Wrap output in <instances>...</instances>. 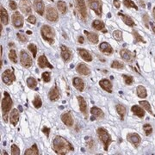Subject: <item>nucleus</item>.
Segmentation results:
<instances>
[{"label":"nucleus","instance_id":"obj_31","mask_svg":"<svg viewBox=\"0 0 155 155\" xmlns=\"http://www.w3.org/2000/svg\"><path fill=\"white\" fill-rule=\"evenodd\" d=\"M131 110L135 116H137L140 118H143L145 116V111L143 110L142 107H140L138 105H134L131 109Z\"/></svg>","mask_w":155,"mask_h":155},{"label":"nucleus","instance_id":"obj_17","mask_svg":"<svg viewBox=\"0 0 155 155\" xmlns=\"http://www.w3.org/2000/svg\"><path fill=\"white\" fill-rule=\"evenodd\" d=\"M99 85L102 87L103 90H104L107 92H110L111 93L112 92V88H113V85H112V83H111L110 80L108 79H102L99 81Z\"/></svg>","mask_w":155,"mask_h":155},{"label":"nucleus","instance_id":"obj_38","mask_svg":"<svg viewBox=\"0 0 155 155\" xmlns=\"http://www.w3.org/2000/svg\"><path fill=\"white\" fill-rule=\"evenodd\" d=\"M27 85H28V88L35 89L36 86H37V81H36V79L33 77L28 78V79H27Z\"/></svg>","mask_w":155,"mask_h":155},{"label":"nucleus","instance_id":"obj_51","mask_svg":"<svg viewBox=\"0 0 155 155\" xmlns=\"http://www.w3.org/2000/svg\"><path fill=\"white\" fill-rule=\"evenodd\" d=\"M142 18H143V22H144L145 26L147 27V28H148V23H149V16L147 15V14H144L143 15V17H142Z\"/></svg>","mask_w":155,"mask_h":155},{"label":"nucleus","instance_id":"obj_3","mask_svg":"<svg viewBox=\"0 0 155 155\" xmlns=\"http://www.w3.org/2000/svg\"><path fill=\"white\" fill-rule=\"evenodd\" d=\"M97 137L99 139V140H101V142L104 145V147L105 151H108L109 147L112 142V139H111L110 134H109V132L103 128V127H99L97 130Z\"/></svg>","mask_w":155,"mask_h":155},{"label":"nucleus","instance_id":"obj_12","mask_svg":"<svg viewBox=\"0 0 155 155\" xmlns=\"http://www.w3.org/2000/svg\"><path fill=\"white\" fill-rule=\"evenodd\" d=\"M127 140L131 144L133 145L134 147H138L139 145L140 144V141H141L140 136L136 133L127 134Z\"/></svg>","mask_w":155,"mask_h":155},{"label":"nucleus","instance_id":"obj_13","mask_svg":"<svg viewBox=\"0 0 155 155\" xmlns=\"http://www.w3.org/2000/svg\"><path fill=\"white\" fill-rule=\"evenodd\" d=\"M12 23L16 28H22L23 26V17L19 12H15L12 15Z\"/></svg>","mask_w":155,"mask_h":155},{"label":"nucleus","instance_id":"obj_32","mask_svg":"<svg viewBox=\"0 0 155 155\" xmlns=\"http://www.w3.org/2000/svg\"><path fill=\"white\" fill-rule=\"evenodd\" d=\"M116 111H117V113H118V115L121 117V119L123 120L124 117H125L126 113H127V109H126V107L123 105V104H117L116 107Z\"/></svg>","mask_w":155,"mask_h":155},{"label":"nucleus","instance_id":"obj_43","mask_svg":"<svg viewBox=\"0 0 155 155\" xmlns=\"http://www.w3.org/2000/svg\"><path fill=\"white\" fill-rule=\"evenodd\" d=\"M9 59L11 60L13 63H17V55L16 51L14 49H11L9 53Z\"/></svg>","mask_w":155,"mask_h":155},{"label":"nucleus","instance_id":"obj_11","mask_svg":"<svg viewBox=\"0 0 155 155\" xmlns=\"http://www.w3.org/2000/svg\"><path fill=\"white\" fill-rule=\"evenodd\" d=\"M46 17L49 22H56L59 18L58 12L52 6H48L46 11Z\"/></svg>","mask_w":155,"mask_h":155},{"label":"nucleus","instance_id":"obj_27","mask_svg":"<svg viewBox=\"0 0 155 155\" xmlns=\"http://www.w3.org/2000/svg\"><path fill=\"white\" fill-rule=\"evenodd\" d=\"M91 26L96 29V30H98V31H103V32H107L104 28H105V24L104 22L100 21V20H95L92 22Z\"/></svg>","mask_w":155,"mask_h":155},{"label":"nucleus","instance_id":"obj_10","mask_svg":"<svg viewBox=\"0 0 155 155\" xmlns=\"http://www.w3.org/2000/svg\"><path fill=\"white\" fill-rule=\"evenodd\" d=\"M120 55L124 61H126L128 63H133L135 60V53L131 52L130 50L123 48L120 51Z\"/></svg>","mask_w":155,"mask_h":155},{"label":"nucleus","instance_id":"obj_1","mask_svg":"<svg viewBox=\"0 0 155 155\" xmlns=\"http://www.w3.org/2000/svg\"><path fill=\"white\" fill-rule=\"evenodd\" d=\"M53 149L57 154L64 155L74 150L72 145L65 138L56 136L53 141Z\"/></svg>","mask_w":155,"mask_h":155},{"label":"nucleus","instance_id":"obj_59","mask_svg":"<svg viewBox=\"0 0 155 155\" xmlns=\"http://www.w3.org/2000/svg\"><path fill=\"white\" fill-rule=\"evenodd\" d=\"M153 17H154L155 19V6L154 8H153Z\"/></svg>","mask_w":155,"mask_h":155},{"label":"nucleus","instance_id":"obj_46","mask_svg":"<svg viewBox=\"0 0 155 155\" xmlns=\"http://www.w3.org/2000/svg\"><path fill=\"white\" fill-rule=\"evenodd\" d=\"M143 130L145 131L146 135H147V136L153 133V127H152V126L150 124H145L144 126H143Z\"/></svg>","mask_w":155,"mask_h":155},{"label":"nucleus","instance_id":"obj_36","mask_svg":"<svg viewBox=\"0 0 155 155\" xmlns=\"http://www.w3.org/2000/svg\"><path fill=\"white\" fill-rule=\"evenodd\" d=\"M57 7L59 9V11H61L62 14H66V12L67 11V4L66 2L64 1H58L57 2Z\"/></svg>","mask_w":155,"mask_h":155},{"label":"nucleus","instance_id":"obj_22","mask_svg":"<svg viewBox=\"0 0 155 155\" xmlns=\"http://www.w3.org/2000/svg\"><path fill=\"white\" fill-rule=\"evenodd\" d=\"M61 57L64 61H68L72 58V53L66 46H61Z\"/></svg>","mask_w":155,"mask_h":155},{"label":"nucleus","instance_id":"obj_58","mask_svg":"<svg viewBox=\"0 0 155 155\" xmlns=\"http://www.w3.org/2000/svg\"><path fill=\"white\" fill-rule=\"evenodd\" d=\"M140 5H142V7L143 8H145V5H144V3L142 2V1H140Z\"/></svg>","mask_w":155,"mask_h":155},{"label":"nucleus","instance_id":"obj_7","mask_svg":"<svg viewBox=\"0 0 155 155\" xmlns=\"http://www.w3.org/2000/svg\"><path fill=\"white\" fill-rule=\"evenodd\" d=\"M75 5H76V8H77L81 18L83 20H85L86 17H87V10H86L85 0H75Z\"/></svg>","mask_w":155,"mask_h":155},{"label":"nucleus","instance_id":"obj_55","mask_svg":"<svg viewBox=\"0 0 155 155\" xmlns=\"http://www.w3.org/2000/svg\"><path fill=\"white\" fill-rule=\"evenodd\" d=\"M42 131H43V133L46 134V136L47 137H49V133H50V129L48 127H43V129H42Z\"/></svg>","mask_w":155,"mask_h":155},{"label":"nucleus","instance_id":"obj_53","mask_svg":"<svg viewBox=\"0 0 155 155\" xmlns=\"http://www.w3.org/2000/svg\"><path fill=\"white\" fill-rule=\"evenodd\" d=\"M28 22L29 23H31V24H35V22H36V18L35 16L33 15H29L28 17Z\"/></svg>","mask_w":155,"mask_h":155},{"label":"nucleus","instance_id":"obj_41","mask_svg":"<svg viewBox=\"0 0 155 155\" xmlns=\"http://www.w3.org/2000/svg\"><path fill=\"white\" fill-rule=\"evenodd\" d=\"M123 78V80H124V83L126 84L127 85H131L134 82V78L131 75H126V74H123L122 75Z\"/></svg>","mask_w":155,"mask_h":155},{"label":"nucleus","instance_id":"obj_47","mask_svg":"<svg viewBox=\"0 0 155 155\" xmlns=\"http://www.w3.org/2000/svg\"><path fill=\"white\" fill-rule=\"evenodd\" d=\"M51 74H50V72H45L42 73V75H41V78H42V80L44 81L45 83H48L50 82V80H51V76H50Z\"/></svg>","mask_w":155,"mask_h":155},{"label":"nucleus","instance_id":"obj_24","mask_svg":"<svg viewBox=\"0 0 155 155\" xmlns=\"http://www.w3.org/2000/svg\"><path fill=\"white\" fill-rule=\"evenodd\" d=\"M0 19H1V22L4 25H7L9 23V17H8V13L6 10L1 5L0 7Z\"/></svg>","mask_w":155,"mask_h":155},{"label":"nucleus","instance_id":"obj_44","mask_svg":"<svg viewBox=\"0 0 155 155\" xmlns=\"http://www.w3.org/2000/svg\"><path fill=\"white\" fill-rule=\"evenodd\" d=\"M123 4L127 8H134L135 10H138V7L132 0H123Z\"/></svg>","mask_w":155,"mask_h":155},{"label":"nucleus","instance_id":"obj_25","mask_svg":"<svg viewBox=\"0 0 155 155\" xmlns=\"http://www.w3.org/2000/svg\"><path fill=\"white\" fill-rule=\"evenodd\" d=\"M72 84H73L74 87L77 89L78 91H83L84 89V83L80 78H74L73 80H72Z\"/></svg>","mask_w":155,"mask_h":155},{"label":"nucleus","instance_id":"obj_48","mask_svg":"<svg viewBox=\"0 0 155 155\" xmlns=\"http://www.w3.org/2000/svg\"><path fill=\"white\" fill-rule=\"evenodd\" d=\"M85 140H86V143H87V147L91 150H92L94 148V140L91 137H85Z\"/></svg>","mask_w":155,"mask_h":155},{"label":"nucleus","instance_id":"obj_37","mask_svg":"<svg viewBox=\"0 0 155 155\" xmlns=\"http://www.w3.org/2000/svg\"><path fill=\"white\" fill-rule=\"evenodd\" d=\"M139 104H140V106L144 109L145 110H147V112H149L150 114L153 115V111H152V107H151L150 104L147 101H140Z\"/></svg>","mask_w":155,"mask_h":155},{"label":"nucleus","instance_id":"obj_26","mask_svg":"<svg viewBox=\"0 0 155 155\" xmlns=\"http://www.w3.org/2000/svg\"><path fill=\"white\" fill-rule=\"evenodd\" d=\"M84 33L87 36V39L88 41L91 42V43H93V44H97L98 42V35L96 33H92V32H89V31H86L84 30Z\"/></svg>","mask_w":155,"mask_h":155},{"label":"nucleus","instance_id":"obj_23","mask_svg":"<svg viewBox=\"0 0 155 155\" xmlns=\"http://www.w3.org/2000/svg\"><path fill=\"white\" fill-rule=\"evenodd\" d=\"M78 53L79 56L83 59L84 61H88V62H91L92 61V56L91 55V54L89 53L87 50L84 49V48H78Z\"/></svg>","mask_w":155,"mask_h":155},{"label":"nucleus","instance_id":"obj_28","mask_svg":"<svg viewBox=\"0 0 155 155\" xmlns=\"http://www.w3.org/2000/svg\"><path fill=\"white\" fill-rule=\"evenodd\" d=\"M118 16L122 18V20L123 21V22H124L125 24H127V26H129V27H134V22L133 19L130 17H128L127 15H124V14H122L121 12L118 13Z\"/></svg>","mask_w":155,"mask_h":155},{"label":"nucleus","instance_id":"obj_56","mask_svg":"<svg viewBox=\"0 0 155 155\" xmlns=\"http://www.w3.org/2000/svg\"><path fill=\"white\" fill-rule=\"evenodd\" d=\"M78 40V42H79L80 44H83L84 41V37H82V36H79Z\"/></svg>","mask_w":155,"mask_h":155},{"label":"nucleus","instance_id":"obj_33","mask_svg":"<svg viewBox=\"0 0 155 155\" xmlns=\"http://www.w3.org/2000/svg\"><path fill=\"white\" fill-rule=\"evenodd\" d=\"M136 92H137V96L140 98H146L147 96V90L145 88L144 86L142 85H139L136 90Z\"/></svg>","mask_w":155,"mask_h":155},{"label":"nucleus","instance_id":"obj_19","mask_svg":"<svg viewBox=\"0 0 155 155\" xmlns=\"http://www.w3.org/2000/svg\"><path fill=\"white\" fill-rule=\"evenodd\" d=\"M76 71L78 73L84 75V76H88L91 74V70L86 65L84 64H78L76 68Z\"/></svg>","mask_w":155,"mask_h":155},{"label":"nucleus","instance_id":"obj_9","mask_svg":"<svg viewBox=\"0 0 155 155\" xmlns=\"http://www.w3.org/2000/svg\"><path fill=\"white\" fill-rule=\"evenodd\" d=\"M19 8L25 16H28L32 14L31 3L29 0H21L19 3Z\"/></svg>","mask_w":155,"mask_h":155},{"label":"nucleus","instance_id":"obj_50","mask_svg":"<svg viewBox=\"0 0 155 155\" xmlns=\"http://www.w3.org/2000/svg\"><path fill=\"white\" fill-rule=\"evenodd\" d=\"M17 39H18L21 42H26V41H28V38H27V36H26L25 35L17 33Z\"/></svg>","mask_w":155,"mask_h":155},{"label":"nucleus","instance_id":"obj_45","mask_svg":"<svg viewBox=\"0 0 155 155\" xmlns=\"http://www.w3.org/2000/svg\"><path fill=\"white\" fill-rule=\"evenodd\" d=\"M28 48L32 53L34 58H35L36 57V54H37V50H38L37 49V47L35 44H29L28 46Z\"/></svg>","mask_w":155,"mask_h":155},{"label":"nucleus","instance_id":"obj_54","mask_svg":"<svg viewBox=\"0 0 155 155\" xmlns=\"http://www.w3.org/2000/svg\"><path fill=\"white\" fill-rule=\"evenodd\" d=\"M113 4H114V6L116 7V9H119L121 7V2L119 0H114Z\"/></svg>","mask_w":155,"mask_h":155},{"label":"nucleus","instance_id":"obj_39","mask_svg":"<svg viewBox=\"0 0 155 155\" xmlns=\"http://www.w3.org/2000/svg\"><path fill=\"white\" fill-rule=\"evenodd\" d=\"M32 104H33L34 107L35 109H40L41 107V105H42V101H41V97L39 96H35V98H34L33 102H32Z\"/></svg>","mask_w":155,"mask_h":155},{"label":"nucleus","instance_id":"obj_29","mask_svg":"<svg viewBox=\"0 0 155 155\" xmlns=\"http://www.w3.org/2000/svg\"><path fill=\"white\" fill-rule=\"evenodd\" d=\"M91 113L92 114V116H94L96 118H98V119H103L104 117V111L97 107H92L91 109Z\"/></svg>","mask_w":155,"mask_h":155},{"label":"nucleus","instance_id":"obj_6","mask_svg":"<svg viewBox=\"0 0 155 155\" xmlns=\"http://www.w3.org/2000/svg\"><path fill=\"white\" fill-rule=\"evenodd\" d=\"M88 4L90 8L95 11L97 16H102L103 11V3L101 0H88Z\"/></svg>","mask_w":155,"mask_h":155},{"label":"nucleus","instance_id":"obj_18","mask_svg":"<svg viewBox=\"0 0 155 155\" xmlns=\"http://www.w3.org/2000/svg\"><path fill=\"white\" fill-rule=\"evenodd\" d=\"M48 98L50 101H57V100L60 98V91H59V89L57 88V86H54L53 88L51 89L48 92Z\"/></svg>","mask_w":155,"mask_h":155},{"label":"nucleus","instance_id":"obj_16","mask_svg":"<svg viewBox=\"0 0 155 155\" xmlns=\"http://www.w3.org/2000/svg\"><path fill=\"white\" fill-rule=\"evenodd\" d=\"M61 121L63 122V123H65L68 127H72V125H73V119H72V116L70 112L63 113L61 115Z\"/></svg>","mask_w":155,"mask_h":155},{"label":"nucleus","instance_id":"obj_8","mask_svg":"<svg viewBox=\"0 0 155 155\" xmlns=\"http://www.w3.org/2000/svg\"><path fill=\"white\" fill-rule=\"evenodd\" d=\"M20 62H21L22 67H27V68L30 67L33 65V61H32L31 57L25 50H22L20 53Z\"/></svg>","mask_w":155,"mask_h":155},{"label":"nucleus","instance_id":"obj_20","mask_svg":"<svg viewBox=\"0 0 155 155\" xmlns=\"http://www.w3.org/2000/svg\"><path fill=\"white\" fill-rule=\"evenodd\" d=\"M38 65L39 67H41V68H46V67H48L50 69H53L54 67L50 64L48 61V59H47V57L45 55H41L38 58Z\"/></svg>","mask_w":155,"mask_h":155},{"label":"nucleus","instance_id":"obj_2","mask_svg":"<svg viewBox=\"0 0 155 155\" xmlns=\"http://www.w3.org/2000/svg\"><path fill=\"white\" fill-rule=\"evenodd\" d=\"M4 98L2 99V113H3V119L5 122H8V117H9V113L11 111V109L13 105V102L11 99V96L8 92L4 93Z\"/></svg>","mask_w":155,"mask_h":155},{"label":"nucleus","instance_id":"obj_30","mask_svg":"<svg viewBox=\"0 0 155 155\" xmlns=\"http://www.w3.org/2000/svg\"><path fill=\"white\" fill-rule=\"evenodd\" d=\"M99 49L101 52H103L104 54H112L113 53V48L108 42H102L99 45Z\"/></svg>","mask_w":155,"mask_h":155},{"label":"nucleus","instance_id":"obj_52","mask_svg":"<svg viewBox=\"0 0 155 155\" xmlns=\"http://www.w3.org/2000/svg\"><path fill=\"white\" fill-rule=\"evenodd\" d=\"M9 5H10V8H11V10H13V11L17 10V3H16L15 1H13V0H10Z\"/></svg>","mask_w":155,"mask_h":155},{"label":"nucleus","instance_id":"obj_5","mask_svg":"<svg viewBox=\"0 0 155 155\" xmlns=\"http://www.w3.org/2000/svg\"><path fill=\"white\" fill-rule=\"evenodd\" d=\"M2 80L7 85H10L16 80V76H15L13 68L7 69L2 73Z\"/></svg>","mask_w":155,"mask_h":155},{"label":"nucleus","instance_id":"obj_60","mask_svg":"<svg viewBox=\"0 0 155 155\" xmlns=\"http://www.w3.org/2000/svg\"><path fill=\"white\" fill-rule=\"evenodd\" d=\"M50 1H54V0H50Z\"/></svg>","mask_w":155,"mask_h":155},{"label":"nucleus","instance_id":"obj_35","mask_svg":"<svg viewBox=\"0 0 155 155\" xmlns=\"http://www.w3.org/2000/svg\"><path fill=\"white\" fill-rule=\"evenodd\" d=\"M24 154L25 155H38L39 151H38V148H37V145L34 144L33 146H32V147H31V148L27 149L26 151H25Z\"/></svg>","mask_w":155,"mask_h":155},{"label":"nucleus","instance_id":"obj_4","mask_svg":"<svg viewBox=\"0 0 155 155\" xmlns=\"http://www.w3.org/2000/svg\"><path fill=\"white\" fill-rule=\"evenodd\" d=\"M41 34L43 40L48 41V43L53 44L54 42L55 33H54V30L51 28L49 25H43L41 28Z\"/></svg>","mask_w":155,"mask_h":155},{"label":"nucleus","instance_id":"obj_42","mask_svg":"<svg viewBox=\"0 0 155 155\" xmlns=\"http://www.w3.org/2000/svg\"><path fill=\"white\" fill-rule=\"evenodd\" d=\"M124 67H125L124 64L118 61H114L111 64V67L114 68V69H123Z\"/></svg>","mask_w":155,"mask_h":155},{"label":"nucleus","instance_id":"obj_21","mask_svg":"<svg viewBox=\"0 0 155 155\" xmlns=\"http://www.w3.org/2000/svg\"><path fill=\"white\" fill-rule=\"evenodd\" d=\"M19 117H20L19 112L17 109L12 110L11 112V115H10V122L13 126H17V124L19 122Z\"/></svg>","mask_w":155,"mask_h":155},{"label":"nucleus","instance_id":"obj_14","mask_svg":"<svg viewBox=\"0 0 155 155\" xmlns=\"http://www.w3.org/2000/svg\"><path fill=\"white\" fill-rule=\"evenodd\" d=\"M33 7L35 11H36L40 16H42L44 14L45 6L42 0H34Z\"/></svg>","mask_w":155,"mask_h":155},{"label":"nucleus","instance_id":"obj_49","mask_svg":"<svg viewBox=\"0 0 155 155\" xmlns=\"http://www.w3.org/2000/svg\"><path fill=\"white\" fill-rule=\"evenodd\" d=\"M11 154L19 155L20 154V149L16 145H11Z\"/></svg>","mask_w":155,"mask_h":155},{"label":"nucleus","instance_id":"obj_57","mask_svg":"<svg viewBox=\"0 0 155 155\" xmlns=\"http://www.w3.org/2000/svg\"><path fill=\"white\" fill-rule=\"evenodd\" d=\"M150 24H151V26H152V28H153V33L155 34V24L153 22H150Z\"/></svg>","mask_w":155,"mask_h":155},{"label":"nucleus","instance_id":"obj_34","mask_svg":"<svg viewBox=\"0 0 155 155\" xmlns=\"http://www.w3.org/2000/svg\"><path fill=\"white\" fill-rule=\"evenodd\" d=\"M134 35V43H138V42H142V43H146V41L144 39L142 38V36L138 33V31L136 29L134 28L133 31H132Z\"/></svg>","mask_w":155,"mask_h":155},{"label":"nucleus","instance_id":"obj_15","mask_svg":"<svg viewBox=\"0 0 155 155\" xmlns=\"http://www.w3.org/2000/svg\"><path fill=\"white\" fill-rule=\"evenodd\" d=\"M77 98L78 101V105H79L80 110L84 114V116H85V117H88V111H87V104H86V101L81 96H78Z\"/></svg>","mask_w":155,"mask_h":155},{"label":"nucleus","instance_id":"obj_40","mask_svg":"<svg viewBox=\"0 0 155 155\" xmlns=\"http://www.w3.org/2000/svg\"><path fill=\"white\" fill-rule=\"evenodd\" d=\"M112 36L116 41H122V32L120 30H115L112 33Z\"/></svg>","mask_w":155,"mask_h":155}]
</instances>
